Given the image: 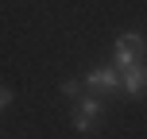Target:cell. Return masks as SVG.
<instances>
[{"label": "cell", "instance_id": "4", "mask_svg": "<svg viewBox=\"0 0 147 139\" xmlns=\"http://www.w3.org/2000/svg\"><path fill=\"white\" fill-rule=\"evenodd\" d=\"M85 85H89V89H101V93H109V89L120 85V77H116V70H93V73L85 77Z\"/></svg>", "mask_w": 147, "mask_h": 139}, {"label": "cell", "instance_id": "3", "mask_svg": "<svg viewBox=\"0 0 147 139\" xmlns=\"http://www.w3.org/2000/svg\"><path fill=\"white\" fill-rule=\"evenodd\" d=\"M97 116H101V104H97L93 97H85V101H78V108H74V128H78V132H89V128H97Z\"/></svg>", "mask_w": 147, "mask_h": 139}, {"label": "cell", "instance_id": "5", "mask_svg": "<svg viewBox=\"0 0 147 139\" xmlns=\"http://www.w3.org/2000/svg\"><path fill=\"white\" fill-rule=\"evenodd\" d=\"M62 93H66V97H78L81 85H78V81H62Z\"/></svg>", "mask_w": 147, "mask_h": 139}, {"label": "cell", "instance_id": "2", "mask_svg": "<svg viewBox=\"0 0 147 139\" xmlns=\"http://www.w3.org/2000/svg\"><path fill=\"white\" fill-rule=\"evenodd\" d=\"M120 89L128 97H143L147 93V66H128L120 73Z\"/></svg>", "mask_w": 147, "mask_h": 139}, {"label": "cell", "instance_id": "1", "mask_svg": "<svg viewBox=\"0 0 147 139\" xmlns=\"http://www.w3.org/2000/svg\"><path fill=\"white\" fill-rule=\"evenodd\" d=\"M143 35H132V31H128V35H120L116 39V66L120 70H128V66H140V54H143Z\"/></svg>", "mask_w": 147, "mask_h": 139}]
</instances>
